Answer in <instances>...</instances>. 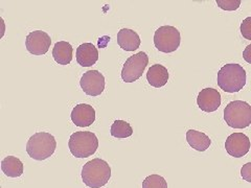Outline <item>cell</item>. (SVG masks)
<instances>
[{
    "label": "cell",
    "instance_id": "1",
    "mask_svg": "<svg viewBox=\"0 0 251 188\" xmlns=\"http://www.w3.org/2000/svg\"><path fill=\"white\" fill-rule=\"evenodd\" d=\"M246 71L239 64H226L218 72V85L224 92L235 93L241 91L246 85Z\"/></svg>",
    "mask_w": 251,
    "mask_h": 188
},
{
    "label": "cell",
    "instance_id": "2",
    "mask_svg": "<svg viewBox=\"0 0 251 188\" xmlns=\"http://www.w3.org/2000/svg\"><path fill=\"white\" fill-rule=\"evenodd\" d=\"M81 175L86 186L90 188H100L105 186L111 178V167L107 161L96 158L85 164Z\"/></svg>",
    "mask_w": 251,
    "mask_h": 188
},
{
    "label": "cell",
    "instance_id": "3",
    "mask_svg": "<svg viewBox=\"0 0 251 188\" xmlns=\"http://www.w3.org/2000/svg\"><path fill=\"white\" fill-rule=\"evenodd\" d=\"M57 148L54 137L46 132H38L31 136L26 144V153L34 160L42 161L51 157Z\"/></svg>",
    "mask_w": 251,
    "mask_h": 188
},
{
    "label": "cell",
    "instance_id": "4",
    "mask_svg": "<svg viewBox=\"0 0 251 188\" xmlns=\"http://www.w3.org/2000/svg\"><path fill=\"white\" fill-rule=\"evenodd\" d=\"M68 146L75 158H87L98 151L99 139L92 132H75L70 136Z\"/></svg>",
    "mask_w": 251,
    "mask_h": 188
},
{
    "label": "cell",
    "instance_id": "5",
    "mask_svg": "<svg viewBox=\"0 0 251 188\" xmlns=\"http://www.w3.org/2000/svg\"><path fill=\"white\" fill-rule=\"evenodd\" d=\"M224 120L233 129H245L251 124V106L247 101L233 100L224 109Z\"/></svg>",
    "mask_w": 251,
    "mask_h": 188
},
{
    "label": "cell",
    "instance_id": "6",
    "mask_svg": "<svg viewBox=\"0 0 251 188\" xmlns=\"http://www.w3.org/2000/svg\"><path fill=\"white\" fill-rule=\"evenodd\" d=\"M181 42L180 31L171 25L160 26L155 31L154 45L157 49L164 53L176 51Z\"/></svg>",
    "mask_w": 251,
    "mask_h": 188
},
{
    "label": "cell",
    "instance_id": "7",
    "mask_svg": "<svg viewBox=\"0 0 251 188\" xmlns=\"http://www.w3.org/2000/svg\"><path fill=\"white\" fill-rule=\"evenodd\" d=\"M149 64L148 54L144 51L135 53L130 57L124 64L122 78L125 83H134L143 76V73Z\"/></svg>",
    "mask_w": 251,
    "mask_h": 188
},
{
    "label": "cell",
    "instance_id": "8",
    "mask_svg": "<svg viewBox=\"0 0 251 188\" xmlns=\"http://www.w3.org/2000/svg\"><path fill=\"white\" fill-rule=\"evenodd\" d=\"M80 85L87 95L99 96L105 90V76L98 70H89L83 74Z\"/></svg>",
    "mask_w": 251,
    "mask_h": 188
},
{
    "label": "cell",
    "instance_id": "9",
    "mask_svg": "<svg viewBox=\"0 0 251 188\" xmlns=\"http://www.w3.org/2000/svg\"><path fill=\"white\" fill-rule=\"evenodd\" d=\"M51 44V39L43 30H34L26 37L25 46L29 53L34 56H43L49 51Z\"/></svg>",
    "mask_w": 251,
    "mask_h": 188
},
{
    "label": "cell",
    "instance_id": "10",
    "mask_svg": "<svg viewBox=\"0 0 251 188\" xmlns=\"http://www.w3.org/2000/svg\"><path fill=\"white\" fill-rule=\"evenodd\" d=\"M250 139L243 133H233L226 139L225 148L229 156L234 158H242L248 154L250 150Z\"/></svg>",
    "mask_w": 251,
    "mask_h": 188
},
{
    "label": "cell",
    "instance_id": "11",
    "mask_svg": "<svg viewBox=\"0 0 251 188\" xmlns=\"http://www.w3.org/2000/svg\"><path fill=\"white\" fill-rule=\"evenodd\" d=\"M197 104L204 112H215L221 106V94L214 88L203 89L198 94Z\"/></svg>",
    "mask_w": 251,
    "mask_h": 188
},
{
    "label": "cell",
    "instance_id": "12",
    "mask_svg": "<svg viewBox=\"0 0 251 188\" xmlns=\"http://www.w3.org/2000/svg\"><path fill=\"white\" fill-rule=\"evenodd\" d=\"M72 120L76 127H89L96 120V110L87 104L77 105L72 112Z\"/></svg>",
    "mask_w": 251,
    "mask_h": 188
},
{
    "label": "cell",
    "instance_id": "13",
    "mask_svg": "<svg viewBox=\"0 0 251 188\" xmlns=\"http://www.w3.org/2000/svg\"><path fill=\"white\" fill-rule=\"evenodd\" d=\"M99 60V50L92 43L81 44L76 48V61L82 67H90Z\"/></svg>",
    "mask_w": 251,
    "mask_h": 188
},
{
    "label": "cell",
    "instance_id": "14",
    "mask_svg": "<svg viewBox=\"0 0 251 188\" xmlns=\"http://www.w3.org/2000/svg\"><path fill=\"white\" fill-rule=\"evenodd\" d=\"M140 37L133 29L123 28L117 34V44L126 51H134L140 46Z\"/></svg>",
    "mask_w": 251,
    "mask_h": 188
},
{
    "label": "cell",
    "instance_id": "15",
    "mask_svg": "<svg viewBox=\"0 0 251 188\" xmlns=\"http://www.w3.org/2000/svg\"><path fill=\"white\" fill-rule=\"evenodd\" d=\"M147 80L152 87H155V88L163 87L164 85H167L169 81L168 69L160 64H155L151 66L150 69L148 70Z\"/></svg>",
    "mask_w": 251,
    "mask_h": 188
},
{
    "label": "cell",
    "instance_id": "16",
    "mask_svg": "<svg viewBox=\"0 0 251 188\" xmlns=\"http://www.w3.org/2000/svg\"><path fill=\"white\" fill-rule=\"evenodd\" d=\"M186 141L191 147L198 152H205L211 144V140L205 133L196 130L186 132Z\"/></svg>",
    "mask_w": 251,
    "mask_h": 188
},
{
    "label": "cell",
    "instance_id": "17",
    "mask_svg": "<svg viewBox=\"0 0 251 188\" xmlns=\"http://www.w3.org/2000/svg\"><path fill=\"white\" fill-rule=\"evenodd\" d=\"M74 49L70 43L66 41L57 42L53 46L52 57L59 65H68L73 61Z\"/></svg>",
    "mask_w": 251,
    "mask_h": 188
},
{
    "label": "cell",
    "instance_id": "18",
    "mask_svg": "<svg viewBox=\"0 0 251 188\" xmlns=\"http://www.w3.org/2000/svg\"><path fill=\"white\" fill-rule=\"evenodd\" d=\"M1 170L7 177L19 178L23 174V163L17 157H5L1 161Z\"/></svg>",
    "mask_w": 251,
    "mask_h": 188
},
{
    "label": "cell",
    "instance_id": "19",
    "mask_svg": "<svg viewBox=\"0 0 251 188\" xmlns=\"http://www.w3.org/2000/svg\"><path fill=\"white\" fill-rule=\"evenodd\" d=\"M110 133H111V135L113 137L123 139V138H128L132 136L133 129L130 125V123H128L127 121L115 120L111 125V132Z\"/></svg>",
    "mask_w": 251,
    "mask_h": 188
},
{
    "label": "cell",
    "instance_id": "20",
    "mask_svg": "<svg viewBox=\"0 0 251 188\" xmlns=\"http://www.w3.org/2000/svg\"><path fill=\"white\" fill-rule=\"evenodd\" d=\"M143 188H168V182L159 175H151L144 180Z\"/></svg>",
    "mask_w": 251,
    "mask_h": 188
},
{
    "label": "cell",
    "instance_id": "21",
    "mask_svg": "<svg viewBox=\"0 0 251 188\" xmlns=\"http://www.w3.org/2000/svg\"><path fill=\"white\" fill-rule=\"evenodd\" d=\"M217 4L224 11H235L241 6V0H217Z\"/></svg>",
    "mask_w": 251,
    "mask_h": 188
},
{
    "label": "cell",
    "instance_id": "22",
    "mask_svg": "<svg viewBox=\"0 0 251 188\" xmlns=\"http://www.w3.org/2000/svg\"><path fill=\"white\" fill-rule=\"evenodd\" d=\"M241 34L246 40H251V17H247L241 23Z\"/></svg>",
    "mask_w": 251,
    "mask_h": 188
},
{
    "label": "cell",
    "instance_id": "23",
    "mask_svg": "<svg viewBox=\"0 0 251 188\" xmlns=\"http://www.w3.org/2000/svg\"><path fill=\"white\" fill-rule=\"evenodd\" d=\"M241 177L245 181L251 183V162H248L243 165V167L241 168Z\"/></svg>",
    "mask_w": 251,
    "mask_h": 188
},
{
    "label": "cell",
    "instance_id": "24",
    "mask_svg": "<svg viewBox=\"0 0 251 188\" xmlns=\"http://www.w3.org/2000/svg\"><path fill=\"white\" fill-rule=\"evenodd\" d=\"M243 59H244L248 64H251V44L247 45L244 51H243Z\"/></svg>",
    "mask_w": 251,
    "mask_h": 188
}]
</instances>
